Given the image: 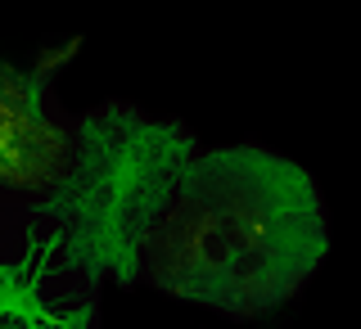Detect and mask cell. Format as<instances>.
Instances as JSON below:
<instances>
[{
    "label": "cell",
    "mask_w": 361,
    "mask_h": 329,
    "mask_svg": "<svg viewBox=\"0 0 361 329\" xmlns=\"http://www.w3.org/2000/svg\"><path fill=\"white\" fill-rule=\"evenodd\" d=\"M9 199H14V194H9V190H0V212H5V203H9Z\"/></svg>",
    "instance_id": "cell-5"
},
{
    "label": "cell",
    "mask_w": 361,
    "mask_h": 329,
    "mask_svg": "<svg viewBox=\"0 0 361 329\" xmlns=\"http://www.w3.org/2000/svg\"><path fill=\"white\" fill-rule=\"evenodd\" d=\"M330 257V208L302 163L262 140L199 149L145 235L140 285L231 325L271 321Z\"/></svg>",
    "instance_id": "cell-1"
},
{
    "label": "cell",
    "mask_w": 361,
    "mask_h": 329,
    "mask_svg": "<svg viewBox=\"0 0 361 329\" xmlns=\"http://www.w3.org/2000/svg\"><path fill=\"white\" fill-rule=\"evenodd\" d=\"M82 41H59L54 54H0V190L14 199H54L73 158L77 113L59 99V73Z\"/></svg>",
    "instance_id": "cell-4"
},
{
    "label": "cell",
    "mask_w": 361,
    "mask_h": 329,
    "mask_svg": "<svg viewBox=\"0 0 361 329\" xmlns=\"http://www.w3.org/2000/svg\"><path fill=\"white\" fill-rule=\"evenodd\" d=\"M199 149L190 122L145 113L131 99H99L77 113L68 176L50 203L104 285H140L145 235Z\"/></svg>",
    "instance_id": "cell-2"
},
{
    "label": "cell",
    "mask_w": 361,
    "mask_h": 329,
    "mask_svg": "<svg viewBox=\"0 0 361 329\" xmlns=\"http://www.w3.org/2000/svg\"><path fill=\"white\" fill-rule=\"evenodd\" d=\"M95 275L50 199H9L0 212V329H99Z\"/></svg>",
    "instance_id": "cell-3"
}]
</instances>
